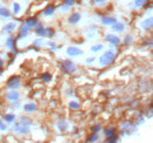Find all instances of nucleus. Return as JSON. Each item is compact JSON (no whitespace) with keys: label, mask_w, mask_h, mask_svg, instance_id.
<instances>
[{"label":"nucleus","mask_w":153,"mask_h":143,"mask_svg":"<svg viewBox=\"0 0 153 143\" xmlns=\"http://www.w3.org/2000/svg\"><path fill=\"white\" fill-rule=\"evenodd\" d=\"M113 60H114V53L111 52V51H107L106 53L102 54V56H100L99 63L102 65V66H106V65H110Z\"/></svg>","instance_id":"obj_1"},{"label":"nucleus","mask_w":153,"mask_h":143,"mask_svg":"<svg viewBox=\"0 0 153 143\" xmlns=\"http://www.w3.org/2000/svg\"><path fill=\"white\" fill-rule=\"evenodd\" d=\"M62 69L66 72V73H73V72L76 71V66H74V63L72 62V61H70V60H65V61H62Z\"/></svg>","instance_id":"obj_2"},{"label":"nucleus","mask_w":153,"mask_h":143,"mask_svg":"<svg viewBox=\"0 0 153 143\" xmlns=\"http://www.w3.org/2000/svg\"><path fill=\"white\" fill-rule=\"evenodd\" d=\"M20 83V77L19 76H12V77H10V80L7 81V87L8 88H17L18 86H19Z\"/></svg>","instance_id":"obj_3"},{"label":"nucleus","mask_w":153,"mask_h":143,"mask_svg":"<svg viewBox=\"0 0 153 143\" xmlns=\"http://www.w3.org/2000/svg\"><path fill=\"white\" fill-rule=\"evenodd\" d=\"M67 54L71 55V56H78V55H81L82 54V51L76 48V47H70L67 49Z\"/></svg>","instance_id":"obj_4"},{"label":"nucleus","mask_w":153,"mask_h":143,"mask_svg":"<svg viewBox=\"0 0 153 143\" xmlns=\"http://www.w3.org/2000/svg\"><path fill=\"white\" fill-rule=\"evenodd\" d=\"M106 40H107L108 42L113 43V45H119V43H120V39H119L118 36L113 35V34H108V35L106 36Z\"/></svg>","instance_id":"obj_5"},{"label":"nucleus","mask_w":153,"mask_h":143,"mask_svg":"<svg viewBox=\"0 0 153 143\" xmlns=\"http://www.w3.org/2000/svg\"><path fill=\"white\" fill-rule=\"evenodd\" d=\"M19 93H17V91H11V93H8L7 95H6V97L8 99V100H11V101H16V100H18L19 99Z\"/></svg>","instance_id":"obj_6"},{"label":"nucleus","mask_w":153,"mask_h":143,"mask_svg":"<svg viewBox=\"0 0 153 143\" xmlns=\"http://www.w3.org/2000/svg\"><path fill=\"white\" fill-rule=\"evenodd\" d=\"M124 28H125V26L121 22H115V24H113V26H112V29L115 31V32H123Z\"/></svg>","instance_id":"obj_7"},{"label":"nucleus","mask_w":153,"mask_h":143,"mask_svg":"<svg viewBox=\"0 0 153 143\" xmlns=\"http://www.w3.org/2000/svg\"><path fill=\"white\" fill-rule=\"evenodd\" d=\"M81 19V15H80V13H73L71 17H70V24H76L79 20Z\"/></svg>","instance_id":"obj_8"},{"label":"nucleus","mask_w":153,"mask_h":143,"mask_svg":"<svg viewBox=\"0 0 153 143\" xmlns=\"http://www.w3.org/2000/svg\"><path fill=\"white\" fill-rule=\"evenodd\" d=\"M54 11H56V7H54L53 5H50V6H47V7L44 10V14H45V15H52V14L54 13Z\"/></svg>","instance_id":"obj_9"},{"label":"nucleus","mask_w":153,"mask_h":143,"mask_svg":"<svg viewBox=\"0 0 153 143\" xmlns=\"http://www.w3.org/2000/svg\"><path fill=\"white\" fill-rule=\"evenodd\" d=\"M101 21L105 25H113V24L117 22V20L114 18H111V17H104V18L101 19Z\"/></svg>","instance_id":"obj_10"},{"label":"nucleus","mask_w":153,"mask_h":143,"mask_svg":"<svg viewBox=\"0 0 153 143\" xmlns=\"http://www.w3.org/2000/svg\"><path fill=\"white\" fill-rule=\"evenodd\" d=\"M28 32H30V27L27 26V25H24L22 27H21V29H20V34H19V38L21 39L22 36H26L28 34Z\"/></svg>","instance_id":"obj_11"},{"label":"nucleus","mask_w":153,"mask_h":143,"mask_svg":"<svg viewBox=\"0 0 153 143\" xmlns=\"http://www.w3.org/2000/svg\"><path fill=\"white\" fill-rule=\"evenodd\" d=\"M152 18H149L146 19L144 22H143V28H145V29H151L152 28Z\"/></svg>","instance_id":"obj_12"},{"label":"nucleus","mask_w":153,"mask_h":143,"mask_svg":"<svg viewBox=\"0 0 153 143\" xmlns=\"http://www.w3.org/2000/svg\"><path fill=\"white\" fill-rule=\"evenodd\" d=\"M24 109H25V111H34L37 109V106L34 103H27L24 106Z\"/></svg>","instance_id":"obj_13"},{"label":"nucleus","mask_w":153,"mask_h":143,"mask_svg":"<svg viewBox=\"0 0 153 143\" xmlns=\"http://www.w3.org/2000/svg\"><path fill=\"white\" fill-rule=\"evenodd\" d=\"M26 25L28 27H32V26H36L37 25V19L36 18H28L26 20Z\"/></svg>","instance_id":"obj_14"},{"label":"nucleus","mask_w":153,"mask_h":143,"mask_svg":"<svg viewBox=\"0 0 153 143\" xmlns=\"http://www.w3.org/2000/svg\"><path fill=\"white\" fill-rule=\"evenodd\" d=\"M6 45H7L11 49L16 51V48H14V39H13V38H8V39H7V41H6Z\"/></svg>","instance_id":"obj_15"},{"label":"nucleus","mask_w":153,"mask_h":143,"mask_svg":"<svg viewBox=\"0 0 153 143\" xmlns=\"http://www.w3.org/2000/svg\"><path fill=\"white\" fill-rule=\"evenodd\" d=\"M0 15H1V17H5V18H6V17L8 18V17L11 15V13H10V11L6 10V8H0Z\"/></svg>","instance_id":"obj_16"},{"label":"nucleus","mask_w":153,"mask_h":143,"mask_svg":"<svg viewBox=\"0 0 153 143\" xmlns=\"http://www.w3.org/2000/svg\"><path fill=\"white\" fill-rule=\"evenodd\" d=\"M16 120V116L13 115V114H7L6 116H5V121L6 122H13Z\"/></svg>","instance_id":"obj_17"},{"label":"nucleus","mask_w":153,"mask_h":143,"mask_svg":"<svg viewBox=\"0 0 153 143\" xmlns=\"http://www.w3.org/2000/svg\"><path fill=\"white\" fill-rule=\"evenodd\" d=\"M16 28V24H8V25H6L5 26V31H8V32H11V31H13Z\"/></svg>","instance_id":"obj_18"},{"label":"nucleus","mask_w":153,"mask_h":143,"mask_svg":"<svg viewBox=\"0 0 153 143\" xmlns=\"http://www.w3.org/2000/svg\"><path fill=\"white\" fill-rule=\"evenodd\" d=\"M105 135H107V136L114 135V129H113V128H107V129H105Z\"/></svg>","instance_id":"obj_19"},{"label":"nucleus","mask_w":153,"mask_h":143,"mask_svg":"<svg viewBox=\"0 0 153 143\" xmlns=\"http://www.w3.org/2000/svg\"><path fill=\"white\" fill-rule=\"evenodd\" d=\"M97 140H98V135H97V133H94V134H92L90 137H88V142L90 143H93L96 142Z\"/></svg>","instance_id":"obj_20"},{"label":"nucleus","mask_w":153,"mask_h":143,"mask_svg":"<svg viewBox=\"0 0 153 143\" xmlns=\"http://www.w3.org/2000/svg\"><path fill=\"white\" fill-rule=\"evenodd\" d=\"M51 79H52V76H51L48 73H45V74L42 75V80H44L45 82H48V81H51Z\"/></svg>","instance_id":"obj_21"},{"label":"nucleus","mask_w":153,"mask_h":143,"mask_svg":"<svg viewBox=\"0 0 153 143\" xmlns=\"http://www.w3.org/2000/svg\"><path fill=\"white\" fill-rule=\"evenodd\" d=\"M19 11H20V5L18 2H14L13 4V12L17 14V13H19Z\"/></svg>","instance_id":"obj_22"},{"label":"nucleus","mask_w":153,"mask_h":143,"mask_svg":"<svg viewBox=\"0 0 153 143\" xmlns=\"http://www.w3.org/2000/svg\"><path fill=\"white\" fill-rule=\"evenodd\" d=\"M101 49H102V45H96V46H93V47L91 48L92 52H99V51H101Z\"/></svg>","instance_id":"obj_23"},{"label":"nucleus","mask_w":153,"mask_h":143,"mask_svg":"<svg viewBox=\"0 0 153 143\" xmlns=\"http://www.w3.org/2000/svg\"><path fill=\"white\" fill-rule=\"evenodd\" d=\"M74 0H64V4L66 5V6H73L74 5Z\"/></svg>","instance_id":"obj_24"},{"label":"nucleus","mask_w":153,"mask_h":143,"mask_svg":"<svg viewBox=\"0 0 153 143\" xmlns=\"http://www.w3.org/2000/svg\"><path fill=\"white\" fill-rule=\"evenodd\" d=\"M145 2H146V0H135V6H137V7H140V6H143Z\"/></svg>","instance_id":"obj_25"},{"label":"nucleus","mask_w":153,"mask_h":143,"mask_svg":"<svg viewBox=\"0 0 153 143\" xmlns=\"http://www.w3.org/2000/svg\"><path fill=\"white\" fill-rule=\"evenodd\" d=\"M70 107L72 108V109H78L80 106H79V103H78V102H74V101H73V102H71V103H70Z\"/></svg>","instance_id":"obj_26"},{"label":"nucleus","mask_w":153,"mask_h":143,"mask_svg":"<svg viewBox=\"0 0 153 143\" xmlns=\"http://www.w3.org/2000/svg\"><path fill=\"white\" fill-rule=\"evenodd\" d=\"M100 129H101V125H94V127L92 128V131H93V133H98V131H99Z\"/></svg>","instance_id":"obj_27"},{"label":"nucleus","mask_w":153,"mask_h":143,"mask_svg":"<svg viewBox=\"0 0 153 143\" xmlns=\"http://www.w3.org/2000/svg\"><path fill=\"white\" fill-rule=\"evenodd\" d=\"M131 42H132V36H126L125 43H131Z\"/></svg>","instance_id":"obj_28"},{"label":"nucleus","mask_w":153,"mask_h":143,"mask_svg":"<svg viewBox=\"0 0 153 143\" xmlns=\"http://www.w3.org/2000/svg\"><path fill=\"white\" fill-rule=\"evenodd\" d=\"M0 129H1V130H5V129H6V125L2 123V121H0Z\"/></svg>","instance_id":"obj_29"},{"label":"nucleus","mask_w":153,"mask_h":143,"mask_svg":"<svg viewBox=\"0 0 153 143\" xmlns=\"http://www.w3.org/2000/svg\"><path fill=\"white\" fill-rule=\"evenodd\" d=\"M93 61H94V57H91V59H87V60H86V62H87V63H90V62H93Z\"/></svg>","instance_id":"obj_30"},{"label":"nucleus","mask_w":153,"mask_h":143,"mask_svg":"<svg viewBox=\"0 0 153 143\" xmlns=\"http://www.w3.org/2000/svg\"><path fill=\"white\" fill-rule=\"evenodd\" d=\"M93 1H94V2H104L105 0H93Z\"/></svg>","instance_id":"obj_31"},{"label":"nucleus","mask_w":153,"mask_h":143,"mask_svg":"<svg viewBox=\"0 0 153 143\" xmlns=\"http://www.w3.org/2000/svg\"><path fill=\"white\" fill-rule=\"evenodd\" d=\"M1 67H2V59L0 57V68H1Z\"/></svg>","instance_id":"obj_32"}]
</instances>
